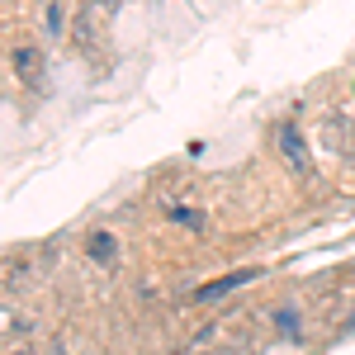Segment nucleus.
Masks as SVG:
<instances>
[{"instance_id": "nucleus-5", "label": "nucleus", "mask_w": 355, "mask_h": 355, "mask_svg": "<svg viewBox=\"0 0 355 355\" xmlns=\"http://www.w3.org/2000/svg\"><path fill=\"white\" fill-rule=\"evenodd\" d=\"M81 251L95 261V266H114V261H119V232H110V227H95V232H85Z\"/></svg>"}, {"instance_id": "nucleus-3", "label": "nucleus", "mask_w": 355, "mask_h": 355, "mask_svg": "<svg viewBox=\"0 0 355 355\" xmlns=\"http://www.w3.org/2000/svg\"><path fill=\"white\" fill-rule=\"evenodd\" d=\"M10 76L24 85L28 95H43L48 90V53H43V43H15L10 48Z\"/></svg>"}, {"instance_id": "nucleus-4", "label": "nucleus", "mask_w": 355, "mask_h": 355, "mask_svg": "<svg viewBox=\"0 0 355 355\" xmlns=\"http://www.w3.org/2000/svg\"><path fill=\"white\" fill-rule=\"evenodd\" d=\"M275 147H279V157L289 162L294 175H313V157H308V137H303L299 123H279L275 128Z\"/></svg>"}, {"instance_id": "nucleus-6", "label": "nucleus", "mask_w": 355, "mask_h": 355, "mask_svg": "<svg viewBox=\"0 0 355 355\" xmlns=\"http://www.w3.org/2000/svg\"><path fill=\"white\" fill-rule=\"evenodd\" d=\"M261 270H232V275H218L214 284H199L194 289V303H214V299H223V294H232V289H242V284H251Z\"/></svg>"}, {"instance_id": "nucleus-10", "label": "nucleus", "mask_w": 355, "mask_h": 355, "mask_svg": "<svg viewBox=\"0 0 355 355\" xmlns=\"http://www.w3.org/2000/svg\"><path fill=\"white\" fill-rule=\"evenodd\" d=\"M5 355H48V351H43L38 341H15V346H10Z\"/></svg>"}, {"instance_id": "nucleus-8", "label": "nucleus", "mask_w": 355, "mask_h": 355, "mask_svg": "<svg viewBox=\"0 0 355 355\" xmlns=\"http://www.w3.org/2000/svg\"><path fill=\"white\" fill-rule=\"evenodd\" d=\"M166 218L180 223V227H190V232H204V223H209L199 204H194V209H190V204H166Z\"/></svg>"}, {"instance_id": "nucleus-9", "label": "nucleus", "mask_w": 355, "mask_h": 355, "mask_svg": "<svg viewBox=\"0 0 355 355\" xmlns=\"http://www.w3.org/2000/svg\"><path fill=\"white\" fill-rule=\"evenodd\" d=\"M275 331L294 341V336L303 331V322H299V308H279V313H275Z\"/></svg>"}, {"instance_id": "nucleus-12", "label": "nucleus", "mask_w": 355, "mask_h": 355, "mask_svg": "<svg viewBox=\"0 0 355 355\" xmlns=\"http://www.w3.org/2000/svg\"><path fill=\"white\" fill-rule=\"evenodd\" d=\"M48 355H71V351H67V341H48Z\"/></svg>"}, {"instance_id": "nucleus-11", "label": "nucleus", "mask_w": 355, "mask_h": 355, "mask_svg": "<svg viewBox=\"0 0 355 355\" xmlns=\"http://www.w3.org/2000/svg\"><path fill=\"white\" fill-rule=\"evenodd\" d=\"M190 355H242V346H204V351H190Z\"/></svg>"}, {"instance_id": "nucleus-2", "label": "nucleus", "mask_w": 355, "mask_h": 355, "mask_svg": "<svg viewBox=\"0 0 355 355\" xmlns=\"http://www.w3.org/2000/svg\"><path fill=\"white\" fill-rule=\"evenodd\" d=\"M53 266V246H38V242H24L15 251L0 256V289H28L33 279H43Z\"/></svg>"}, {"instance_id": "nucleus-13", "label": "nucleus", "mask_w": 355, "mask_h": 355, "mask_svg": "<svg viewBox=\"0 0 355 355\" xmlns=\"http://www.w3.org/2000/svg\"><path fill=\"white\" fill-rule=\"evenodd\" d=\"M346 336H355V308H351V318H346Z\"/></svg>"}, {"instance_id": "nucleus-7", "label": "nucleus", "mask_w": 355, "mask_h": 355, "mask_svg": "<svg viewBox=\"0 0 355 355\" xmlns=\"http://www.w3.org/2000/svg\"><path fill=\"white\" fill-rule=\"evenodd\" d=\"M71 19H67V0H43V38H67Z\"/></svg>"}, {"instance_id": "nucleus-1", "label": "nucleus", "mask_w": 355, "mask_h": 355, "mask_svg": "<svg viewBox=\"0 0 355 355\" xmlns=\"http://www.w3.org/2000/svg\"><path fill=\"white\" fill-rule=\"evenodd\" d=\"M71 38L95 67H105V57H110V0H81L71 15Z\"/></svg>"}]
</instances>
